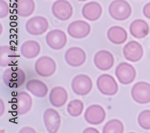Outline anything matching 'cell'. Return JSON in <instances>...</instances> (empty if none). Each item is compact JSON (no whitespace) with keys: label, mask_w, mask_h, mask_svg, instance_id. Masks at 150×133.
<instances>
[{"label":"cell","mask_w":150,"mask_h":133,"mask_svg":"<svg viewBox=\"0 0 150 133\" xmlns=\"http://www.w3.org/2000/svg\"><path fill=\"white\" fill-rule=\"evenodd\" d=\"M3 80L7 87L18 88L25 82L26 75L21 68L18 67H11L4 71Z\"/></svg>","instance_id":"obj_1"},{"label":"cell","mask_w":150,"mask_h":133,"mask_svg":"<svg viewBox=\"0 0 150 133\" xmlns=\"http://www.w3.org/2000/svg\"><path fill=\"white\" fill-rule=\"evenodd\" d=\"M108 11L112 18L118 21H122L130 16L132 7L126 0H114L109 4Z\"/></svg>","instance_id":"obj_2"},{"label":"cell","mask_w":150,"mask_h":133,"mask_svg":"<svg viewBox=\"0 0 150 133\" xmlns=\"http://www.w3.org/2000/svg\"><path fill=\"white\" fill-rule=\"evenodd\" d=\"M34 68L36 73L39 76L43 77H49L55 72L57 65L52 58L43 56L35 61Z\"/></svg>","instance_id":"obj_3"},{"label":"cell","mask_w":150,"mask_h":133,"mask_svg":"<svg viewBox=\"0 0 150 133\" xmlns=\"http://www.w3.org/2000/svg\"><path fill=\"white\" fill-rule=\"evenodd\" d=\"M96 84L98 91L105 95L113 96L118 91L117 81L110 75L103 74L100 76L97 79Z\"/></svg>","instance_id":"obj_4"},{"label":"cell","mask_w":150,"mask_h":133,"mask_svg":"<svg viewBox=\"0 0 150 133\" xmlns=\"http://www.w3.org/2000/svg\"><path fill=\"white\" fill-rule=\"evenodd\" d=\"M93 88L91 79L86 75H78L71 82V89L74 93L79 96L88 94Z\"/></svg>","instance_id":"obj_5"},{"label":"cell","mask_w":150,"mask_h":133,"mask_svg":"<svg viewBox=\"0 0 150 133\" xmlns=\"http://www.w3.org/2000/svg\"><path fill=\"white\" fill-rule=\"evenodd\" d=\"M67 41L66 33L62 30L56 29L50 31L46 36V42L51 49L59 51L65 47Z\"/></svg>","instance_id":"obj_6"},{"label":"cell","mask_w":150,"mask_h":133,"mask_svg":"<svg viewBox=\"0 0 150 133\" xmlns=\"http://www.w3.org/2000/svg\"><path fill=\"white\" fill-rule=\"evenodd\" d=\"M48 28V21L45 18L40 16L30 18L25 24L26 31L31 35H42L46 32Z\"/></svg>","instance_id":"obj_7"},{"label":"cell","mask_w":150,"mask_h":133,"mask_svg":"<svg viewBox=\"0 0 150 133\" xmlns=\"http://www.w3.org/2000/svg\"><path fill=\"white\" fill-rule=\"evenodd\" d=\"M131 95L137 103L144 104L150 102V84L145 82H139L132 87Z\"/></svg>","instance_id":"obj_8"},{"label":"cell","mask_w":150,"mask_h":133,"mask_svg":"<svg viewBox=\"0 0 150 133\" xmlns=\"http://www.w3.org/2000/svg\"><path fill=\"white\" fill-rule=\"evenodd\" d=\"M115 76L121 83L129 84L132 83L136 78V70L129 63H121L116 67Z\"/></svg>","instance_id":"obj_9"},{"label":"cell","mask_w":150,"mask_h":133,"mask_svg":"<svg viewBox=\"0 0 150 133\" xmlns=\"http://www.w3.org/2000/svg\"><path fill=\"white\" fill-rule=\"evenodd\" d=\"M84 118L86 122L93 125L101 124L106 118V112L104 108L100 105L93 104L86 108Z\"/></svg>","instance_id":"obj_10"},{"label":"cell","mask_w":150,"mask_h":133,"mask_svg":"<svg viewBox=\"0 0 150 133\" xmlns=\"http://www.w3.org/2000/svg\"><path fill=\"white\" fill-rule=\"evenodd\" d=\"M91 32L90 24L84 20H78L72 22L67 28L69 35L75 39H82L88 36Z\"/></svg>","instance_id":"obj_11"},{"label":"cell","mask_w":150,"mask_h":133,"mask_svg":"<svg viewBox=\"0 0 150 133\" xmlns=\"http://www.w3.org/2000/svg\"><path fill=\"white\" fill-rule=\"evenodd\" d=\"M52 12L58 20L66 21L70 19L73 10L71 4L67 0H57L52 6Z\"/></svg>","instance_id":"obj_12"},{"label":"cell","mask_w":150,"mask_h":133,"mask_svg":"<svg viewBox=\"0 0 150 133\" xmlns=\"http://www.w3.org/2000/svg\"><path fill=\"white\" fill-rule=\"evenodd\" d=\"M43 121L47 131L56 133L61 125V116L59 113L52 108H48L44 112Z\"/></svg>","instance_id":"obj_13"},{"label":"cell","mask_w":150,"mask_h":133,"mask_svg":"<svg viewBox=\"0 0 150 133\" xmlns=\"http://www.w3.org/2000/svg\"><path fill=\"white\" fill-rule=\"evenodd\" d=\"M85 51L79 47H71L66 51L64 58L68 65L73 67L82 65L86 61Z\"/></svg>","instance_id":"obj_14"},{"label":"cell","mask_w":150,"mask_h":133,"mask_svg":"<svg viewBox=\"0 0 150 133\" xmlns=\"http://www.w3.org/2000/svg\"><path fill=\"white\" fill-rule=\"evenodd\" d=\"M123 55L128 61L133 63L137 62L140 61L143 56V48L138 42L130 41L124 46Z\"/></svg>","instance_id":"obj_15"},{"label":"cell","mask_w":150,"mask_h":133,"mask_svg":"<svg viewBox=\"0 0 150 133\" xmlns=\"http://www.w3.org/2000/svg\"><path fill=\"white\" fill-rule=\"evenodd\" d=\"M94 63L98 69L102 71H107L114 66V58L110 52L101 50L95 54Z\"/></svg>","instance_id":"obj_16"},{"label":"cell","mask_w":150,"mask_h":133,"mask_svg":"<svg viewBox=\"0 0 150 133\" xmlns=\"http://www.w3.org/2000/svg\"><path fill=\"white\" fill-rule=\"evenodd\" d=\"M102 7L98 3L91 1L86 3L82 7V13L83 18L89 21H96L102 15Z\"/></svg>","instance_id":"obj_17"},{"label":"cell","mask_w":150,"mask_h":133,"mask_svg":"<svg viewBox=\"0 0 150 133\" xmlns=\"http://www.w3.org/2000/svg\"><path fill=\"white\" fill-rule=\"evenodd\" d=\"M49 99L51 104L55 107H61L67 102L68 94L67 91L62 87H56L50 92Z\"/></svg>","instance_id":"obj_18"},{"label":"cell","mask_w":150,"mask_h":133,"mask_svg":"<svg viewBox=\"0 0 150 133\" xmlns=\"http://www.w3.org/2000/svg\"><path fill=\"white\" fill-rule=\"evenodd\" d=\"M18 61V55L11 47L8 46L0 47V65L6 67L13 65Z\"/></svg>","instance_id":"obj_19"},{"label":"cell","mask_w":150,"mask_h":133,"mask_svg":"<svg viewBox=\"0 0 150 133\" xmlns=\"http://www.w3.org/2000/svg\"><path fill=\"white\" fill-rule=\"evenodd\" d=\"M26 89L37 98H43L48 92L46 84L39 79H31L26 83Z\"/></svg>","instance_id":"obj_20"},{"label":"cell","mask_w":150,"mask_h":133,"mask_svg":"<svg viewBox=\"0 0 150 133\" xmlns=\"http://www.w3.org/2000/svg\"><path fill=\"white\" fill-rule=\"evenodd\" d=\"M108 40L113 44H122L126 42L128 35L124 28L120 26L110 27L107 32Z\"/></svg>","instance_id":"obj_21"},{"label":"cell","mask_w":150,"mask_h":133,"mask_svg":"<svg viewBox=\"0 0 150 133\" xmlns=\"http://www.w3.org/2000/svg\"><path fill=\"white\" fill-rule=\"evenodd\" d=\"M16 110L20 115L28 113L31 108L33 100L30 94L26 92H21L16 96Z\"/></svg>","instance_id":"obj_22"},{"label":"cell","mask_w":150,"mask_h":133,"mask_svg":"<svg viewBox=\"0 0 150 133\" xmlns=\"http://www.w3.org/2000/svg\"><path fill=\"white\" fill-rule=\"evenodd\" d=\"M41 47L40 44L35 40L25 42L21 46V53L27 59H34L40 54Z\"/></svg>","instance_id":"obj_23"},{"label":"cell","mask_w":150,"mask_h":133,"mask_svg":"<svg viewBox=\"0 0 150 133\" xmlns=\"http://www.w3.org/2000/svg\"><path fill=\"white\" fill-rule=\"evenodd\" d=\"M129 30L133 37L138 39L145 37L149 31L148 23L142 19H136L133 21L130 24Z\"/></svg>","instance_id":"obj_24"},{"label":"cell","mask_w":150,"mask_h":133,"mask_svg":"<svg viewBox=\"0 0 150 133\" xmlns=\"http://www.w3.org/2000/svg\"><path fill=\"white\" fill-rule=\"evenodd\" d=\"M35 3L33 0H16V10L21 17L30 16L35 10Z\"/></svg>","instance_id":"obj_25"},{"label":"cell","mask_w":150,"mask_h":133,"mask_svg":"<svg viewBox=\"0 0 150 133\" xmlns=\"http://www.w3.org/2000/svg\"><path fill=\"white\" fill-rule=\"evenodd\" d=\"M102 132L103 133H122L124 132L123 124L118 119H111L105 124Z\"/></svg>","instance_id":"obj_26"},{"label":"cell","mask_w":150,"mask_h":133,"mask_svg":"<svg viewBox=\"0 0 150 133\" xmlns=\"http://www.w3.org/2000/svg\"><path fill=\"white\" fill-rule=\"evenodd\" d=\"M84 105L82 101L79 100L74 99L70 101L67 107L68 113L72 117L76 118L79 116L83 112Z\"/></svg>","instance_id":"obj_27"},{"label":"cell","mask_w":150,"mask_h":133,"mask_svg":"<svg viewBox=\"0 0 150 133\" xmlns=\"http://www.w3.org/2000/svg\"><path fill=\"white\" fill-rule=\"evenodd\" d=\"M137 121L143 129L150 130V110H145L141 112L138 116Z\"/></svg>","instance_id":"obj_28"},{"label":"cell","mask_w":150,"mask_h":133,"mask_svg":"<svg viewBox=\"0 0 150 133\" xmlns=\"http://www.w3.org/2000/svg\"><path fill=\"white\" fill-rule=\"evenodd\" d=\"M9 6L4 0H0V18L3 19L7 16L9 13Z\"/></svg>","instance_id":"obj_29"},{"label":"cell","mask_w":150,"mask_h":133,"mask_svg":"<svg viewBox=\"0 0 150 133\" xmlns=\"http://www.w3.org/2000/svg\"><path fill=\"white\" fill-rule=\"evenodd\" d=\"M143 13L146 18L150 19V3H147L144 7Z\"/></svg>","instance_id":"obj_30"},{"label":"cell","mask_w":150,"mask_h":133,"mask_svg":"<svg viewBox=\"0 0 150 133\" xmlns=\"http://www.w3.org/2000/svg\"><path fill=\"white\" fill-rule=\"evenodd\" d=\"M83 133H99V131L95 128L88 127L83 131Z\"/></svg>","instance_id":"obj_31"},{"label":"cell","mask_w":150,"mask_h":133,"mask_svg":"<svg viewBox=\"0 0 150 133\" xmlns=\"http://www.w3.org/2000/svg\"><path fill=\"white\" fill-rule=\"evenodd\" d=\"M19 132L21 133H25V132H36V131L32 128L31 127H23L22 128L20 131H19Z\"/></svg>","instance_id":"obj_32"},{"label":"cell","mask_w":150,"mask_h":133,"mask_svg":"<svg viewBox=\"0 0 150 133\" xmlns=\"http://www.w3.org/2000/svg\"><path fill=\"white\" fill-rule=\"evenodd\" d=\"M78 1H82V2H83V1H88V0H78Z\"/></svg>","instance_id":"obj_33"}]
</instances>
